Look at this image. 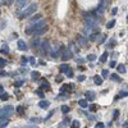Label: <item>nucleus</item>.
<instances>
[{"instance_id":"nucleus-1","label":"nucleus","mask_w":128,"mask_h":128,"mask_svg":"<svg viewBox=\"0 0 128 128\" xmlns=\"http://www.w3.org/2000/svg\"><path fill=\"white\" fill-rule=\"evenodd\" d=\"M37 4L36 3H32L31 5H28V8L24 10V12L22 13V14H20V19H24V18H27V17H30L31 14H34L35 12H36V10H37Z\"/></svg>"},{"instance_id":"nucleus-2","label":"nucleus","mask_w":128,"mask_h":128,"mask_svg":"<svg viewBox=\"0 0 128 128\" xmlns=\"http://www.w3.org/2000/svg\"><path fill=\"white\" fill-rule=\"evenodd\" d=\"M44 26H46L45 20H40V22H37V23H35V24H32L30 28H27V30H26V34H27V35H32L34 32H36L37 30L42 28Z\"/></svg>"},{"instance_id":"nucleus-3","label":"nucleus","mask_w":128,"mask_h":128,"mask_svg":"<svg viewBox=\"0 0 128 128\" xmlns=\"http://www.w3.org/2000/svg\"><path fill=\"white\" fill-rule=\"evenodd\" d=\"M13 114V106H10V105H6L4 110H2V115L0 116H4V118H9L10 115Z\"/></svg>"},{"instance_id":"nucleus-4","label":"nucleus","mask_w":128,"mask_h":128,"mask_svg":"<svg viewBox=\"0 0 128 128\" xmlns=\"http://www.w3.org/2000/svg\"><path fill=\"white\" fill-rule=\"evenodd\" d=\"M17 46H18V49H19V50H22V51L28 50V48H27V45H26V42H24V41H22V40H18Z\"/></svg>"},{"instance_id":"nucleus-5","label":"nucleus","mask_w":128,"mask_h":128,"mask_svg":"<svg viewBox=\"0 0 128 128\" xmlns=\"http://www.w3.org/2000/svg\"><path fill=\"white\" fill-rule=\"evenodd\" d=\"M77 41H78V44H80V45L84 46V45H87V41H88V38H86L84 36L80 35V36H78V38H77Z\"/></svg>"},{"instance_id":"nucleus-6","label":"nucleus","mask_w":128,"mask_h":128,"mask_svg":"<svg viewBox=\"0 0 128 128\" xmlns=\"http://www.w3.org/2000/svg\"><path fill=\"white\" fill-rule=\"evenodd\" d=\"M48 26H44L42 28H40V30H37L36 32H35V36H41V35H44V34H46L48 32Z\"/></svg>"},{"instance_id":"nucleus-7","label":"nucleus","mask_w":128,"mask_h":128,"mask_svg":"<svg viewBox=\"0 0 128 128\" xmlns=\"http://www.w3.org/2000/svg\"><path fill=\"white\" fill-rule=\"evenodd\" d=\"M41 49H42V51H50L49 41H42V42H41Z\"/></svg>"},{"instance_id":"nucleus-8","label":"nucleus","mask_w":128,"mask_h":128,"mask_svg":"<svg viewBox=\"0 0 128 128\" xmlns=\"http://www.w3.org/2000/svg\"><path fill=\"white\" fill-rule=\"evenodd\" d=\"M27 5V0H17V8L18 9H22Z\"/></svg>"},{"instance_id":"nucleus-9","label":"nucleus","mask_w":128,"mask_h":128,"mask_svg":"<svg viewBox=\"0 0 128 128\" xmlns=\"http://www.w3.org/2000/svg\"><path fill=\"white\" fill-rule=\"evenodd\" d=\"M116 70H118L120 74H124V73L127 72V69H126V66H124V64H118V66H116Z\"/></svg>"},{"instance_id":"nucleus-10","label":"nucleus","mask_w":128,"mask_h":128,"mask_svg":"<svg viewBox=\"0 0 128 128\" xmlns=\"http://www.w3.org/2000/svg\"><path fill=\"white\" fill-rule=\"evenodd\" d=\"M94 82H95V84H98V86H100V84H102V82H104V80H102V77H100V76H95L94 77Z\"/></svg>"},{"instance_id":"nucleus-11","label":"nucleus","mask_w":128,"mask_h":128,"mask_svg":"<svg viewBox=\"0 0 128 128\" xmlns=\"http://www.w3.org/2000/svg\"><path fill=\"white\" fill-rule=\"evenodd\" d=\"M86 100H90V101L95 100V92H92V91L86 92Z\"/></svg>"},{"instance_id":"nucleus-12","label":"nucleus","mask_w":128,"mask_h":128,"mask_svg":"<svg viewBox=\"0 0 128 128\" xmlns=\"http://www.w3.org/2000/svg\"><path fill=\"white\" fill-rule=\"evenodd\" d=\"M38 106L42 108V109H46V108H49V101L48 100H42V101L38 102Z\"/></svg>"},{"instance_id":"nucleus-13","label":"nucleus","mask_w":128,"mask_h":128,"mask_svg":"<svg viewBox=\"0 0 128 128\" xmlns=\"http://www.w3.org/2000/svg\"><path fill=\"white\" fill-rule=\"evenodd\" d=\"M78 104H80V106H81V108H87V106H88V102H87V100L86 99H82V100H78Z\"/></svg>"},{"instance_id":"nucleus-14","label":"nucleus","mask_w":128,"mask_h":128,"mask_svg":"<svg viewBox=\"0 0 128 128\" xmlns=\"http://www.w3.org/2000/svg\"><path fill=\"white\" fill-rule=\"evenodd\" d=\"M31 78L34 80V81H37V80L40 78V73H38V72H36V70L31 72Z\"/></svg>"},{"instance_id":"nucleus-15","label":"nucleus","mask_w":128,"mask_h":128,"mask_svg":"<svg viewBox=\"0 0 128 128\" xmlns=\"http://www.w3.org/2000/svg\"><path fill=\"white\" fill-rule=\"evenodd\" d=\"M0 118H2V122H0V128H4L9 123V120H8V118H4V116H0Z\"/></svg>"},{"instance_id":"nucleus-16","label":"nucleus","mask_w":128,"mask_h":128,"mask_svg":"<svg viewBox=\"0 0 128 128\" xmlns=\"http://www.w3.org/2000/svg\"><path fill=\"white\" fill-rule=\"evenodd\" d=\"M69 69H70V67L68 66V64H62V66H60V70H62L63 73H67Z\"/></svg>"},{"instance_id":"nucleus-17","label":"nucleus","mask_w":128,"mask_h":128,"mask_svg":"<svg viewBox=\"0 0 128 128\" xmlns=\"http://www.w3.org/2000/svg\"><path fill=\"white\" fill-rule=\"evenodd\" d=\"M98 35H99V32H98V31L92 32V34L88 35V40H90V41H95V40H96V36H98Z\"/></svg>"},{"instance_id":"nucleus-18","label":"nucleus","mask_w":128,"mask_h":128,"mask_svg":"<svg viewBox=\"0 0 128 128\" xmlns=\"http://www.w3.org/2000/svg\"><path fill=\"white\" fill-rule=\"evenodd\" d=\"M108 56H109V52H108V51H105L104 54L100 56V62H101V63H105L106 59H108Z\"/></svg>"},{"instance_id":"nucleus-19","label":"nucleus","mask_w":128,"mask_h":128,"mask_svg":"<svg viewBox=\"0 0 128 128\" xmlns=\"http://www.w3.org/2000/svg\"><path fill=\"white\" fill-rule=\"evenodd\" d=\"M8 99H9V95H8L6 92H3V94H0V100L5 101V100H8Z\"/></svg>"},{"instance_id":"nucleus-20","label":"nucleus","mask_w":128,"mask_h":128,"mask_svg":"<svg viewBox=\"0 0 128 128\" xmlns=\"http://www.w3.org/2000/svg\"><path fill=\"white\" fill-rule=\"evenodd\" d=\"M110 78L113 80V81H115V82H120V77L118 76V74H112V76H110Z\"/></svg>"},{"instance_id":"nucleus-21","label":"nucleus","mask_w":128,"mask_h":128,"mask_svg":"<svg viewBox=\"0 0 128 128\" xmlns=\"http://www.w3.org/2000/svg\"><path fill=\"white\" fill-rule=\"evenodd\" d=\"M86 59H87V62H95L96 60V55L95 54H88Z\"/></svg>"},{"instance_id":"nucleus-22","label":"nucleus","mask_w":128,"mask_h":128,"mask_svg":"<svg viewBox=\"0 0 128 128\" xmlns=\"http://www.w3.org/2000/svg\"><path fill=\"white\" fill-rule=\"evenodd\" d=\"M80 126H81L80 120H73V123H72L70 128H80Z\"/></svg>"},{"instance_id":"nucleus-23","label":"nucleus","mask_w":128,"mask_h":128,"mask_svg":"<svg viewBox=\"0 0 128 128\" xmlns=\"http://www.w3.org/2000/svg\"><path fill=\"white\" fill-rule=\"evenodd\" d=\"M2 52H3V54H8V52H9V46L8 45H3L2 46Z\"/></svg>"},{"instance_id":"nucleus-24","label":"nucleus","mask_w":128,"mask_h":128,"mask_svg":"<svg viewBox=\"0 0 128 128\" xmlns=\"http://www.w3.org/2000/svg\"><path fill=\"white\" fill-rule=\"evenodd\" d=\"M69 110H70V109H69V106H68V105H63V106H62V112H63L64 114L69 113Z\"/></svg>"},{"instance_id":"nucleus-25","label":"nucleus","mask_w":128,"mask_h":128,"mask_svg":"<svg viewBox=\"0 0 128 128\" xmlns=\"http://www.w3.org/2000/svg\"><path fill=\"white\" fill-rule=\"evenodd\" d=\"M70 87H72L70 84H63L62 88H60V91H62V92H66V91H68V88H70Z\"/></svg>"},{"instance_id":"nucleus-26","label":"nucleus","mask_w":128,"mask_h":128,"mask_svg":"<svg viewBox=\"0 0 128 128\" xmlns=\"http://www.w3.org/2000/svg\"><path fill=\"white\" fill-rule=\"evenodd\" d=\"M114 26H115V19H112L110 22L106 24V28H109V30H110V28H113Z\"/></svg>"},{"instance_id":"nucleus-27","label":"nucleus","mask_w":128,"mask_h":128,"mask_svg":"<svg viewBox=\"0 0 128 128\" xmlns=\"http://www.w3.org/2000/svg\"><path fill=\"white\" fill-rule=\"evenodd\" d=\"M41 18H42V16H41V14H37V16H35V17L31 18V22H36V20H40Z\"/></svg>"},{"instance_id":"nucleus-28","label":"nucleus","mask_w":128,"mask_h":128,"mask_svg":"<svg viewBox=\"0 0 128 128\" xmlns=\"http://www.w3.org/2000/svg\"><path fill=\"white\" fill-rule=\"evenodd\" d=\"M6 66V60L3 59V58H0V68H4Z\"/></svg>"},{"instance_id":"nucleus-29","label":"nucleus","mask_w":128,"mask_h":128,"mask_svg":"<svg viewBox=\"0 0 128 128\" xmlns=\"http://www.w3.org/2000/svg\"><path fill=\"white\" fill-rule=\"evenodd\" d=\"M41 88H42V90H45V91H48V90H50V84H48V83H42V84H41Z\"/></svg>"},{"instance_id":"nucleus-30","label":"nucleus","mask_w":128,"mask_h":128,"mask_svg":"<svg viewBox=\"0 0 128 128\" xmlns=\"http://www.w3.org/2000/svg\"><path fill=\"white\" fill-rule=\"evenodd\" d=\"M69 46H72V50H73L74 52H77V51L80 50V49H78V48H77L76 45H74V44H73V42H69Z\"/></svg>"},{"instance_id":"nucleus-31","label":"nucleus","mask_w":128,"mask_h":128,"mask_svg":"<svg viewBox=\"0 0 128 128\" xmlns=\"http://www.w3.org/2000/svg\"><path fill=\"white\" fill-rule=\"evenodd\" d=\"M101 74H102V78H106V77L109 76V72H108V69H104Z\"/></svg>"},{"instance_id":"nucleus-32","label":"nucleus","mask_w":128,"mask_h":128,"mask_svg":"<svg viewBox=\"0 0 128 128\" xmlns=\"http://www.w3.org/2000/svg\"><path fill=\"white\" fill-rule=\"evenodd\" d=\"M76 62H77L78 64H83V63H84V62H86V60H84L83 58H81V56H78V58L76 59Z\"/></svg>"},{"instance_id":"nucleus-33","label":"nucleus","mask_w":128,"mask_h":128,"mask_svg":"<svg viewBox=\"0 0 128 128\" xmlns=\"http://www.w3.org/2000/svg\"><path fill=\"white\" fill-rule=\"evenodd\" d=\"M22 84H23V81H16L14 82V86L16 87H19V86H22Z\"/></svg>"},{"instance_id":"nucleus-34","label":"nucleus","mask_w":128,"mask_h":128,"mask_svg":"<svg viewBox=\"0 0 128 128\" xmlns=\"http://www.w3.org/2000/svg\"><path fill=\"white\" fill-rule=\"evenodd\" d=\"M55 82H56V83H62V82H63V77H62V76H58V77L55 78Z\"/></svg>"},{"instance_id":"nucleus-35","label":"nucleus","mask_w":128,"mask_h":128,"mask_svg":"<svg viewBox=\"0 0 128 128\" xmlns=\"http://www.w3.org/2000/svg\"><path fill=\"white\" fill-rule=\"evenodd\" d=\"M126 96H128V92H127V91H122V92L119 94V98H126Z\"/></svg>"},{"instance_id":"nucleus-36","label":"nucleus","mask_w":128,"mask_h":128,"mask_svg":"<svg viewBox=\"0 0 128 128\" xmlns=\"http://www.w3.org/2000/svg\"><path fill=\"white\" fill-rule=\"evenodd\" d=\"M118 116H119V110H115V112H114V115H113V118H114V120H115L116 118H118Z\"/></svg>"},{"instance_id":"nucleus-37","label":"nucleus","mask_w":128,"mask_h":128,"mask_svg":"<svg viewBox=\"0 0 128 128\" xmlns=\"http://www.w3.org/2000/svg\"><path fill=\"white\" fill-rule=\"evenodd\" d=\"M66 74H67V77H69V78H70V77H73V70H72V69H69Z\"/></svg>"},{"instance_id":"nucleus-38","label":"nucleus","mask_w":128,"mask_h":128,"mask_svg":"<svg viewBox=\"0 0 128 128\" xmlns=\"http://www.w3.org/2000/svg\"><path fill=\"white\" fill-rule=\"evenodd\" d=\"M104 127H105V126H104V123H101V122H100V123H96V126H95V128H104Z\"/></svg>"},{"instance_id":"nucleus-39","label":"nucleus","mask_w":128,"mask_h":128,"mask_svg":"<svg viewBox=\"0 0 128 128\" xmlns=\"http://www.w3.org/2000/svg\"><path fill=\"white\" fill-rule=\"evenodd\" d=\"M96 108H98V106H96L95 104H91V105H90V110H91V112H95Z\"/></svg>"},{"instance_id":"nucleus-40","label":"nucleus","mask_w":128,"mask_h":128,"mask_svg":"<svg viewBox=\"0 0 128 128\" xmlns=\"http://www.w3.org/2000/svg\"><path fill=\"white\" fill-rule=\"evenodd\" d=\"M115 67H116L115 60H112V62H110V68H115Z\"/></svg>"},{"instance_id":"nucleus-41","label":"nucleus","mask_w":128,"mask_h":128,"mask_svg":"<svg viewBox=\"0 0 128 128\" xmlns=\"http://www.w3.org/2000/svg\"><path fill=\"white\" fill-rule=\"evenodd\" d=\"M116 13H118V8H113V9H112V14L115 16Z\"/></svg>"},{"instance_id":"nucleus-42","label":"nucleus","mask_w":128,"mask_h":128,"mask_svg":"<svg viewBox=\"0 0 128 128\" xmlns=\"http://www.w3.org/2000/svg\"><path fill=\"white\" fill-rule=\"evenodd\" d=\"M105 38H106V37L102 35V36H101V38L99 40V44H104V42H105Z\"/></svg>"},{"instance_id":"nucleus-43","label":"nucleus","mask_w":128,"mask_h":128,"mask_svg":"<svg viewBox=\"0 0 128 128\" xmlns=\"http://www.w3.org/2000/svg\"><path fill=\"white\" fill-rule=\"evenodd\" d=\"M28 60H30V63L32 64V66L35 64V58H34V56H30V58H28Z\"/></svg>"},{"instance_id":"nucleus-44","label":"nucleus","mask_w":128,"mask_h":128,"mask_svg":"<svg viewBox=\"0 0 128 128\" xmlns=\"http://www.w3.org/2000/svg\"><path fill=\"white\" fill-rule=\"evenodd\" d=\"M84 80H86V77H84L83 74H82V76H80V77H78V81H80V82H83Z\"/></svg>"},{"instance_id":"nucleus-45","label":"nucleus","mask_w":128,"mask_h":128,"mask_svg":"<svg viewBox=\"0 0 128 128\" xmlns=\"http://www.w3.org/2000/svg\"><path fill=\"white\" fill-rule=\"evenodd\" d=\"M17 112H18L19 114H23V108H22V106H19V108L17 109Z\"/></svg>"},{"instance_id":"nucleus-46","label":"nucleus","mask_w":128,"mask_h":128,"mask_svg":"<svg viewBox=\"0 0 128 128\" xmlns=\"http://www.w3.org/2000/svg\"><path fill=\"white\" fill-rule=\"evenodd\" d=\"M36 94L40 96V98H44V92H41V91H36Z\"/></svg>"},{"instance_id":"nucleus-47","label":"nucleus","mask_w":128,"mask_h":128,"mask_svg":"<svg viewBox=\"0 0 128 128\" xmlns=\"http://www.w3.org/2000/svg\"><path fill=\"white\" fill-rule=\"evenodd\" d=\"M5 76H6V73L3 72V70H0V77H5Z\"/></svg>"},{"instance_id":"nucleus-48","label":"nucleus","mask_w":128,"mask_h":128,"mask_svg":"<svg viewBox=\"0 0 128 128\" xmlns=\"http://www.w3.org/2000/svg\"><path fill=\"white\" fill-rule=\"evenodd\" d=\"M70 122V118H66V119H64V124H68Z\"/></svg>"},{"instance_id":"nucleus-49","label":"nucleus","mask_w":128,"mask_h":128,"mask_svg":"<svg viewBox=\"0 0 128 128\" xmlns=\"http://www.w3.org/2000/svg\"><path fill=\"white\" fill-rule=\"evenodd\" d=\"M5 2H6V4H8V5H10V4H13L14 0H5Z\"/></svg>"},{"instance_id":"nucleus-50","label":"nucleus","mask_w":128,"mask_h":128,"mask_svg":"<svg viewBox=\"0 0 128 128\" xmlns=\"http://www.w3.org/2000/svg\"><path fill=\"white\" fill-rule=\"evenodd\" d=\"M3 92H4V87L0 86V94H3Z\"/></svg>"},{"instance_id":"nucleus-51","label":"nucleus","mask_w":128,"mask_h":128,"mask_svg":"<svg viewBox=\"0 0 128 128\" xmlns=\"http://www.w3.org/2000/svg\"><path fill=\"white\" fill-rule=\"evenodd\" d=\"M123 128H128V122H126V123L123 124Z\"/></svg>"},{"instance_id":"nucleus-52","label":"nucleus","mask_w":128,"mask_h":128,"mask_svg":"<svg viewBox=\"0 0 128 128\" xmlns=\"http://www.w3.org/2000/svg\"><path fill=\"white\" fill-rule=\"evenodd\" d=\"M127 22H128V16H127Z\"/></svg>"},{"instance_id":"nucleus-53","label":"nucleus","mask_w":128,"mask_h":128,"mask_svg":"<svg viewBox=\"0 0 128 128\" xmlns=\"http://www.w3.org/2000/svg\"><path fill=\"white\" fill-rule=\"evenodd\" d=\"M0 115H2V110H0Z\"/></svg>"}]
</instances>
